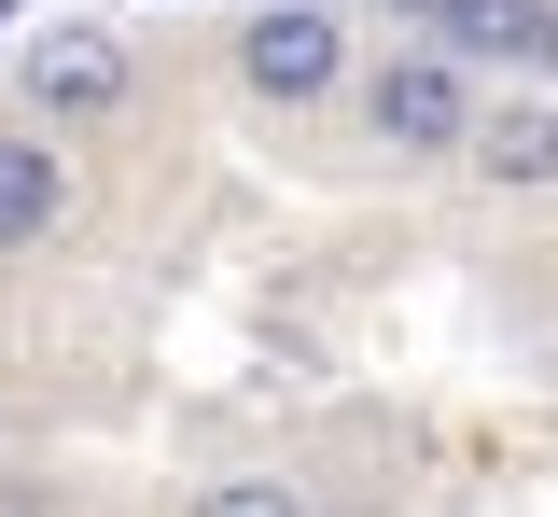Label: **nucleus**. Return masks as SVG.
Returning a JSON list of instances; mask_svg holds the SVG:
<instances>
[{"mask_svg": "<svg viewBox=\"0 0 558 517\" xmlns=\"http://www.w3.org/2000/svg\"><path fill=\"white\" fill-rule=\"evenodd\" d=\"M28 98H43V112H112V98H126V43L43 28V43H28Z\"/></svg>", "mask_w": 558, "mask_h": 517, "instance_id": "7ed1b4c3", "label": "nucleus"}, {"mask_svg": "<svg viewBox=\"0 0 558 517\" xmlns=\"http://www.w3.org/2000/svg\"><path fill=\"white\" fill-rule=\"evenodd\" d=\"M196 517H307V504H293V490H266V476H252V490H209Z\"/></svg>", "mask_w": 558, "mask_h": 517, "instance_id": "0eeeda50", "label": "nucleus"}, {"mask_svg": "<svg viewBox=\"0 0 558 517\" xmlns=\"http://www.w3.org/2000/svg\"><path fill=\"white\" fill-rule=\"evenodd\" d=\"M336 14H307V0H266V14H252V43H238V71L266 84V98H322V84H336Z\"/></svg>", "mask_w": 558, "mask_h": 517, "instance_id": "f03ea898", "label": "nucleus"}, {"mask_svg": "<svg viewBox=\"0 0 558 517\" xmlns=\"http://www.w3.org/2000/svg\"><path fill=\"white\" fill-rule=\"evenodd\" d=\"M475 43H502L517 71H545V57H558V14H545V0H475Z\"/></svg>", "mask_w": 558, "mask_h": 517, "instance_id": "423d86ee", "label": "nucleus"}, {"mask_svg": "<svg viewBox=\"0 0 558 517\" xmlns=\"http://www.w3.org/2000/svg\"><path fill=\"white\" fill-rule=\"evenodd\" d=\"M488 182H558V112H517V127H488L475 141Z\"/></svg>", "mask_w": 558, "mask_h": 517, "instance_id": "39448f33", "label": "nucleus"}, {"mask_svg": "<svg viewBox=\"0 0 558 517\" xmlns=\"http://www.w3.org/2000/svg\"><path fill=\"white\" fill-rule=\"evenodd\" d=\"M363 112H377V141H391V154H447L461 127H475V98H461V71H447V57H391Z\"/></svg>", "mask_w": 558, "mask_h": 517, "instance_id": "f257e3e1", "label": "nucleus"}, {"mask_svg": "<svg viewBox=\"0 0 558 517\" xmlns=\"http://www.w3.org/2000/svg\"><path fill=\"white\" fill-rule=\"evenodd\" d=\"M57 211H70V168H57L43 141H14V127H0V252L57 238Z\"/></svg>", "mask_w": 558, "mask_h": 517, "instance_id": "20e7f679", "label": "nucleus"}]
</instances>
